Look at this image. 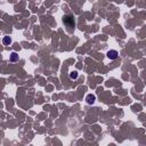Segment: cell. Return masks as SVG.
Returning a JSON list of instances; mask_svg holds the SVG:
<instances>
[{
    "mask_svg": "<svg viewBox=\"0 0 146 146\" xmlns=\"http://www.w3.org/2000/svg\"><path fill=\"white\" fill-rule=\"evenodd\" d=\"M95 99H96L95 95H88V96H87V103L88 104H92L95 102Z\"/></svg>",
    "mask_w": 146,
    "mask_h": 146,
    "instance_id": "4",
    "label": "cell"
},
{
    "mask_svg": "<svg viewBox=\"0 0 146 146\" xmlns=\"http://www.w3.org/2000/svg\"><path fill=\"white\" fill-rule=\"evenodd\" d=\"M118 52L116 50H110V52H107V57L110 58V60H116L118 58Z\"/></svg>",
    "mask_w": 146,
    "mask_h": 146,
    "instance_id": "2",
    "label": "cell"
},
{
    "mask_svg": "<svg viewBox=\"0 0 146 146\" xmlns=\"http://www.w3.org/2000/svg\"><path fill=\"white\" fill-rule=\"evenodd\" d=\"M2 43H3V45H10V43H11V39H10V37H3V39H2Z\"/></svg>",
    "mask_w": 146,
    "mask_h": 146,
    "instance_id": "5",
    "label": "cell"
},
{
    "mask_svg": "<svg viewBox=\"0 0 146 146\" xmlns=\"http://www.w3.org/2000/svg\"><path fill=\"white\" fill-rule=\"evenodd\" d=\"M70 78L72 79V80H75V79L78 78V72H76V71H72V72L70 73Z\"/></svg>",
    "mask_w": 146,
    "mask_h": 146,
    "instance_id": "6",
    "label": "cell"
},
{
    "mask_svg": "<svg viewBox=\"0 0 146 146\" xmlns=\"http://www.w3.org/2000/svg\"><path fill=\"white\" fill-rule=\"evenodd\" d=\"M63 22L65 23V25L68 27H70L69 30L70 31H72V27L74 29V21H73V18L71 17V19H70V22H69V19H68V16H65V17H63Z\"/></svg>",
    "mask_w": 146,
    "mask_h": 146,
    "instance_id": "1",
    "label": "cell"
},
{
    "mask_svg": "<svg viewBox=\"0 0 146 146\" xmlns=\"http://www.w3.org/2000/svg\"><path fill=\"white\" fill-rule=\"evenodd\" d=\"M18 54H17V53H11L10 54V57H9V61H10V62H18Z\"/></svg>",
    "mask_w": 146,
    "mask_h": 146,
    "instance_id": "3",
    "label": "cell"
}]
</instances>
